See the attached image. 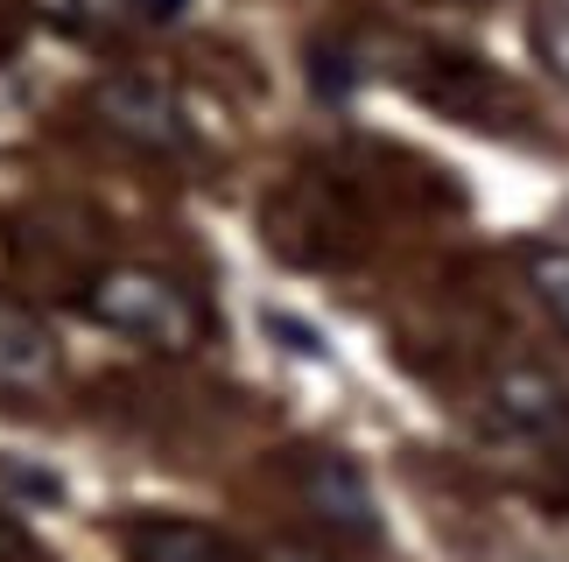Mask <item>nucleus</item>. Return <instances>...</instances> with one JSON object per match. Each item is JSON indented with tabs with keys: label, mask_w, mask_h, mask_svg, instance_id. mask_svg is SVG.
Here are the masks:
<instances>
[{
	"label": "nucleus",
	"mask_w": 569,
	"mask_h": 562,
	"mask_svg": "<svg viewBox=\"0 0 569 562\" xmlns=\"http://www.w3.org/2000/svg\"><path fill=\"white\" fill-rule=\"evenodd\" d=\"M84 310H92L106 331L148 344V352H197V338H204L197 295L162 268H106L92 289H84Z\"/></svg>",
	"instance_id": "f257e3e1"
},
{
	"label": "nucleus",
	"mask_w": 569,
	"mask_h": 562,
	"mask_svg": "<svg viewBox=\"0 0 569 562\" xmlns=\"http://www.w3.org/2000/svg\"><path fill=\"white\" fill-rule=\"evenodd\" d=\"M148 14H156V21H177V14H183V0H156Z\"/></svg>",
	"instance_id": "9b49d317"
},
{
	"label": "nucleus",
	"mask_w": 569,
	"mask_h": 562,
	"mask_svg": "<svg viewBox=\"0 0 569 562\" xmlns=\"http://www.w3.org/2000/svg\"><path fill=\"white\" fill-rule=\"evenodd\" d=\"M92 120L106 134H120L127 148H148V155H183L190 148V113L183 99L169 92L162 78L148 71H113L92 84Z\"/></svg>",
	"instance_id": "f03ea898"
},
{
	"label": "nucleus",
	"mask_w": 569,
	"mask_h": 562,
	"mask_svg": "<svg viewBox=\"0 0 569 562\" xmlns=\"http://www.w3.org/2000/svg\"><path fill=\"white\" fill-rule=\"evenodd\" d=\"M0 562H42V549H36V534L14 521L8 506H0Z\"/></svg>",
	"instance_id": "9d476101"
},
{
	"label": "nucleus",
	"mask_w": 569,
	"mask_h": 562,
	"mask_svg": "<svg viewBox=\"0 0 569 562\" xmlns=\"http://www.w3.org/2000/svg\"><path fill=\"white\" fill-rule=\"evenodd\" d=\"M120 549H127V562H253L226 528L183 521V513H141V521H127Z\"/></svg>",
	"instance_id": "20e7f679"
},
{
	"label": "nucleus",
	"mask_w": 569,
	"mask_h": 562,
	"mask_svg": "<svg viewBox=\"0 0 569 562\" xmlns=\"http://www.w3.org/2000/svg\"><path fill=\"white\" fill-rule=\"evenodd\" d=\"M57 380V338L36 310L0 295V387L8 394H36V387Z\"/></svg>",
	"instance_id": "423d86ee"
},
{
	"label": "nucleus",
	"mask_w": 569,
	"mask_h": 562,
	"mask_svg": "<svg viewBox=\"0 0 569 562\" xmlns=\"http://www.w3.org/2000/svg\"><path fill=\"white\" fill-rule=\"evenodd\" d=\"M528 295L569 331V247H528Z\"/></svg>",
	"instance_id": "6e6552de"
},
{
	"label": "nucleus",
	"mask_w": 569,
	"mask_h": 562,
	"mask_svg": "<svg viewBox=\"0 0 569 562\" xmlns=\"http://www.w3.org/2000/svg\"><path fill=\"white\" fill-rule=\"evenodd\" d=\"M492 415L507 422V429H520V436H535V443H562L569 436V387L556 373H535V365L499 373Z\"/></svg>",
	"instance_id": "39448f33"
},
{
	"label": "nucleus",
	"mask_w": 569,
	"mask_h": 562,
	"mask_svg": "<svg viewBox=\"0 0 569 562\" xmlns=\"http://www.w3.org/2000/svg\"><path fill=\"white\" fill-rule=\"evenodd\" d=\"M29 8L71 42H106L127 21V0H29Z\"/></svg>",
	"instance_id": "0eeeda50"
},
{
	"label": "nucleus",
	"mask_w": 569,
	"mask_h": 562,
	"mask_svg": "<svg viewBox=\"0 0 569 562\" xmlns=\"http://www.w3.org/2000/svg\"><path fill=\"white\" fill-rule=\"evenodd\" d=\"M535 42L549 50L556 71H569V8H549V14H541V21H535Z\"/></svg>",
	"instance_id": "1a4fd4ad"
},
{
	"label": "nucleus",
	"mask_w": 569,
	"mask_h": 562,
	"mask_svg": "<svg viewBox=\"0 0 569 562\" xmlns=\"http://www.w3.org/2000/svg\"><path fill=\"white\" fill-rule=\"evenodd\" d=\"M296 485H302V506L331 534H345V542H380V500H373V485H366V471L352 458L310 450L296 464Z\"/></svg>",
	"instance_id": "7ed1b4c3"
},
{
	"label": "nucleus",
	"mask_w": 569,
	"mask_h": 562,
	"mask_svg": "<svg viewBox=\"0 0 569 562\" xmlns=\"http://www.w3.org/2000/svg\"><path fill=\"white\" fill-rule=\"evenodd\" d=\"M274 562H310V555H274Z\"/></svg>",
	"instance_id": "f8f14e48"
}]
</instances>
